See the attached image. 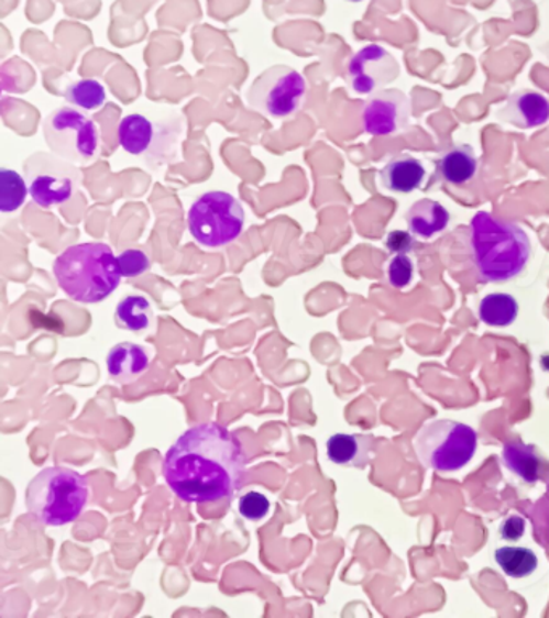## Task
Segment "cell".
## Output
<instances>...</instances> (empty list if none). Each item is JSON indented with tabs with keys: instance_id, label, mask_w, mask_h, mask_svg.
<instances>
[{
	"instance_id": "1",
	"label": "cell",
	"mask_w": 549,
	"mask_h": 618,
	"mask_svg": "<svg viewBox=\"0 0 549 618\" xmlns=\"http://www.w3.org/2000/svg\"><path fill=\"white\" fill-rule=\"evenodd\" d=\"M245 471L241 440L218 422L198 423L184 432L163 461L169 489L183 501L197 505L234 496Z\"/></svg>"
},
{
	"instance_id": "2",
	"label": "cell",
	"mask_w": 549,
	"mask_h": 618,
	"mask_svg": "<svg viewBox=\"0 0 549 618\" xmlns=\"http://www.w3.org/2000/svg\"><path fill=\"white\" fill-rule=\"evenodd\" d=\"M471 249L477 273L488 283H507L523 274L531 255L527 232L516 222L479 211L471 221Z\"/></svg>"
},
{
	"instance_id": "3",
	"label": "cell",
	"mask_w": 549,
	"mask_h": 618,
	"mask_svg": "<svg viewBox=\"0 0 549 618\" xmlns=\"http://www.w3.org/2000/svg\"><path fill=\"white\" fill-rule=\"evenodd\" d=\"M54 276L73 301L86 305L109 298L123 277L113 250L100 242L68 246L55 258Z\"/></svg>"
},
{
	"instance_id": "4",
	"label": "cell",
	"mask_w": 549,
	"mask_h": 618,
	"mask_svg": "<svg viewBox=\"0 0 549 618\" xmlns=\"http://www.w3.org/2000/svg\"><path fill=\"white\" fill-rule=\"evenodd\" d=\"M24 501L31 516L47 527L75 522L89 501L85 475L73 468L47 467L28 485Z\"/></svg>"
},
{
	"instance_id": "5",
	"label": "cell",
	"mask_w": 549,
	"mask_h": 618,
	"mask_svg": "<svg viewBox=\"0 0 549 618\" xmlns=\"http://www.w3.org/2000/svg\"><path fill=\"white\" fill-rule=\"evenodd\" d=\"M413 448L424 467L450 474L474 460L477 432L458 420H429L416 433Z\"/></svg>"
},
{
	"instance_id": "6",
	"label": "cell",
	"mask_w": 549,
	"mask_h": 618,
	"mask_svg": "<svg viewBox=\"0 0 549 618\" xmlns=\"http://www.w3.org/2000/svg\"><path fill=\"white\" fill-rule=\"evenodd\" d=\"M187 225L200 245L220 249L241 238L245 213L231 194L211 190L194 200L187 214Z\"/></svg>"
},
{
	"instance_id": "7",
	"label": "cell",
	"mask_w": 549,
	"mask_h": 618,
	"mask_svg": "<svg viewBox=\"0 0 549 618\" xmlns=\"http://www.w3.org/2000/svg\"><path fill=\"white\" fill-rule=\"evenodd\" d=\"M44 139L52 154L66 162L88 165L100 151L97 124L76 107H58L45 117Z\"/></svg>"
},
{
	"instance_id": "8",
	"label": "cell",
	"mask_w": 549,
	"mask_h": 618,
	"mask_svg": "<svg viewBox=\"0 0 549 618\" xmlns=\"http://www.w3.org/2000/svg\"><path fill=\"white\" fill-rule=\"evenodd\" d=\"M307 82L297 69L276 65L255 79L246 92L250 109L274 120H286L304 107Z\"/></svg>"
},
{
	"instance_id": "9",
	"label": "cell",
	"mask_w": 549,
	"mask_h": 618,
	"mask_svg": "<svg viewBox=\"0 0 549 618\" xmlns=\"http://www.w3.org/2000/svg\"><path fill=\"white\" fill-rule=\"evenodd\" d=\"M24 177L37 207H61L72 200L81 183V173L72 162L47 152H36L24 162Z\"/></svg>"
},
{
	"instance_id": "10",
	"label": "cell",
	"mask_w": 549,
	"mask_h": 618,
	"mask_svg": "<svg viewBox=\"0 0 549 618\" xmlns=\"http://www.w3.org/2000/svg\"><path fill=\"white\" fill-rule=\"evenodd\" d=\"M398 76V62L387 48L377 44L360 48L347 67V85L358 96H373Z\"/></svg>"
},
{
	"instance_id": "11",
	"label": "cell",
	"mask_w": 549,
	"mask_h": 618,
	"mask_svg": "<svg viewBox=\"0 0 549 618\" xmlns=\"http://www.w3.org/2000/svg\"><path fill=\"white\" fill-rule=\"evenodd\" d=\"M411 114V100L405 92L382 89L366 100L361 120L367 134L395 135L408 130Z\"/></svg>"
},
{
	"instance_id": "12",
	"label": "cell",
	"mask_w": 549,
	"mask_h": 618,
	"mask_svg": "<svg viewBox=\"0 0 549 618\" xmlns=\"http://www.w3.org/2000/svg\"><path fill=\"white\" fill-rule=\"evenodd\" d=\"M498 118L519 130L543 126L549 121V99L537 90H516L498 111Z\"/></svg>"
},
{
	"instance_id": "13",
	"label": "cell",
	"mask_w": 549,
	"mask_h": 618,
	"mask_svg": "<svg viewBox=\"0 0 549 618\" xmlns=\"http://www.w3.org/2000/svg\"><path fill=\"white\" fill-rule=\"evenodd\" d=\"M427 169L420 159L413 155L394 156L378 173V183L388 192L411 194L422 187Z\"/></svg>"
},
{
	"instance_id": "14",
	"label": "cell",
	"mask_w": 549,
	"mask_h": 618,
	"mask_svg": "<svg viewBox=\"0 0 549 618\" xmlns=\"http://www.w3.org/2000/svg\"><path fill=\"white\" fill-rule=\"evenodd\" d=\"M149 367H151V354L138 343H118L107 356V371L111 380L117 384H132L144 376Z\"/></svg>"
},
{
	"instance_id": "15",
	"label": "cell",
	"mask_w": 549,
	"mask_h": 618,
	"mask_svg": "<svg viewBox=\"0 0 549 618\" xmlns=\"http://www.w3.org/2000/svg\"><path fill=\"white\" fill-rule=\"evenodd\" d=\"M374 446V437L363 433H336L326 444L330 463L356 468H364L371 463Z\"/></svg>"
},
{
	"instance_id": "16",
	"label": "cell",
	"mask_w": 549,
	"mask_h": 618,
	"mask_svg": "<svg viewBox=\"0 0 549 618\" xmlns=\"http://www.w3.org/2000/svg\"><path fill=\"white\" fill-rule=\"evenodd\" d=\"M502 457L507 471L520 478L524 484H537L541 478L547 477L549 463L531 444L506 443Z\"/></svg>"
},
{
	"instance_id": "17",
	"label": "cell",
	"mask_w": 549,
	"mask_h": 618,
	"mask_svg": "<svg viewBox=\"0 0 549 618\" xmlns=\"http://www.w3.org/2000/svg\"><path fill=\"white\" fill-rule=\"evenodd\" d=\"M405 220L408 222L409 232H413L416 238L429 241L448 228L451 214L440 201L422 199L413 203Z\"/></svg>"
},
{
	"instance_id": "18",
	"label": "cell",
	"mask_w": 549,
	"mask_h": 618,
	"mask_svg": "<svg viewBox=\"0 0 549 618\" xmlns=\"http://www.w3.org/2000/svg\"><path fill=\"white\" fill-rule=\"evenodd\" d=\"M479 162L474 148L454 145L437 159V175L451 186H465L477 175Z\"/></svg>"
},
{
	"instance_id": "19",
	"label": "cell",
	"mask_w": 549,
	"mask_h": 618,
	"mask_svg": "<svg viewBox=\"0 0 549 618\" xmlns=\"http://www.w3.org/2000/svg\"><path fill=\"white\" fill-rule=\"evenodd\" d=\"M154 123L141 113H132L121 120L118 128V141L130 155L145 154L154 142Z\"/></svg>"
},
{
	"instance_id": "20",
	"label": "cell",
	"mask_w": 549,
	"mask_h": 618,
	"mask_svg": "<svg viewBox=\"0 0 549 618\" xmlns=\"http://www.w3.org/2000/svg\"><path fill=\"white\" fill-rule=\"evenodd\" d=\"M118 328L130 332H145L154 322V309L144 295H128L114 311Z\"/></svg>"
},
{
	"instance_id": "21",
	"label": "cell",
	"mask_w": 549,
	"mask_h": 618,
	"mask_svg": "<svg viewBox=\"0 0 549 618\" xmlns=\"http://www.w3.org/2000/svg\"><path fill=\"white\" fill-rule=\"evenodd\" d=\"M479 319L492 328H507L519 316V304L509 294H490L479 304Z\"/></svg>"
},
{
	"instance_id": "22",
	"label": "cell",
	"mask_w": 549,
	"mask_h": 618,
	"mask_svg": "<svg viewBox=\"0 0 549 618\" xmlns=\"http://www.w3.org/2000/svg\"><path fill=\"white\" fill-rule=\"evenodd\" d=\"M498 567L510 578H526L538 567V558L530 548L503 547L495 551Z\"/></svg>"
},
{
	"instance_id": "23",
	"label": "cell",
	"mask_w": 549,
	"mask_h": 618,
	"mask_svg": "<svg viewBox=\"0 0 549 618\" xmlns=\"http://www.w3.org/2000/svg\"><path fill=\"white\" fill-rule=\"evenodd\" d=\"M65 99L76 109L97 110L106 103L107 92L102 82L97 79H78L66 86Z\"/></svg>"
},
{
	"instance_id": "24",
	"label": "cell",
	"mask_w": 549,
	"mask_h": 618,
	"mask_svg": "<svg viewBox=\"0 0 549 618\" xmlns=\"http://www.w3.org/2000/svg\"><path fill=\"white\" fill-rule=\"evenodd\" d=\"M22 176L12 169H0V211L13 213L23 207L30 189Z\"/></svg>"
},
{
	"instance_id": "25",
	"label": "cell",
	"mask_w": 549,
	"mask_h": 618,
	"mask_svg": "<svg viewBox=\"0 0 549 618\" xmlns=\"http://www.w3.org/2000/svg\"><path fill=\"white\" fill-rule=\"evenodd\" d=\"M238 509L243 519L259 522V520H263L264 517L267 516V512H270L271 503L263 493L249 492L239 498Z\"/></svg>"
},
{
	"instance_id": "26",
	"label": "cell",
	"mask_w": 549,
	"mask_h": 618,
	"mask_svg": "<svg viewBox=\"0 0 549 618\" xmlns=\"http://www.w3.org/2000/svg\"><path fill=\"white\" fill-rule=\"evenodd\" d=\"M118 265H120L121 276L123 277H139L151 269V258L147 253L141 249L124 250L118 256Z\"/></svg>"
},
{
	"instance_id": "27",
	"label": "cell",
	"mask_w": 549,
	"mask_h": 618,
	"mask_svg": "<svg viewBox=\"0 0 549 618\" xmlns=\"http://www.w3.org/2000/svg\"><path fill=\"white\" fill-rule=\"evenodd\" d=\"M388 284L395 288H406L415 277V265L408 255H396L387 266Z\"/></svg>"
},
{
	"instance_id": "28",
	"label": "cell",
	"mask_w": 549,
	"mask_h": 618,
	"mask_svg": "<svg viewBox=\"0 0 549 618\" xmlns=\"http://www.w3.org/2000/svg\"><path fill=\"white\" fill-rule=\"evenodd\" d=\"M385 246H387L388 252L395 253V255H409L415 250L416 242L409 232L392 231L385 239Z\"/></svg>"
},
{
	"instance_id": "29",
	"label": "cell",
	"mask_w": 549,
	"mask_h": 618,
	"mask_svg": "<svg viewBox=\"0 0 549 618\" xmlns=\"http://www.w3.org/2000/svg\"><path fill=\"white\" fill-rule=\"evenodd\" d=\"M526 533V520L520 516H510L499 526V537L505 541H519Z\"/></svg>"
},
{
	"instance_id": "30",
	"label": "cell",
	"mask_w": 549,
	"mask_h": 618,
	"mask_svg": "<svg viewBox=\"0 0 549 618\" xmlns=\"http://www.w3.org/2000/svg\"><path fill=\"white\" fill-rule=\"evenodd\" d=\"M283 2H286V0H266V3H271V5H279Z\"/></svg>"
},
{
	"instance_id": "31",
	"label": "cell",
	"mask_w": 549,
	"mask_h": 618,
	"mask_svg": "<svg viewBox=\"0 0 549 618\" xmlns=\"http://www.w3.org/2000/svg\"><path fill=\"white\" fill-rule=\"evenodd\" d=\"M347 2L358 3V2H363V0H347Z\"/></svg>"
},
{
	"instance_id": "32",
	"label": "cell",
	"mask_w": 549,
	"mask_h": 618,
	"mask_svg": "<svg viewBox=\"0 0 549 618\" xmlns=\"http://www.w3.org/2000/svg\"><path fill=\"white\" fill-rule=\"evenodd\" d=\"M548 499H549V488H548Z\"/></svg>"
}]
</instances>
